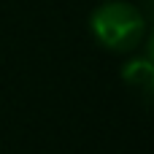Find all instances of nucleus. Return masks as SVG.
Instances as JSON below:
<instances>
[{
  "label": "nucleus",
  "mask_w": 154,
  "mask_h": 154,
  "mask_svg": "<svg viewBox=\"0 0 154 154\" xmlns=\"http://www.w3.org/2000/svg\"><path fill=\"white\" fill-rule=\"evenodd\" d=\"M89 27L106 49L135 51L141 38H143L146 22H143V16L135 5H130L125 0H106L92 11Z\"/></svg>",
  "instance_id": "1"
},
{
  "label": "nucleus",
  "mask_w": 154,
  "mask_h": 154,
  "mask_svg": "<svg viewBox=\"0 0 154 154\" xmlns=\"http://www.w3.org/2000/svg\"><path fill=\"white\" fill-rule=\"evenodd\" d=\"M125 79L133 87H141V89L149 92V87H152V62L149 60H133L125 68Z\"/></svg>",
  "instance_id": "2"
}]
</instances>
